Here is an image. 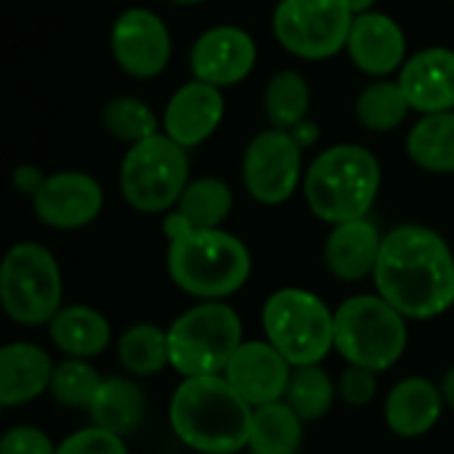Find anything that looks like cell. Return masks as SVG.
I'll return each instance as SVG.
<instances>
[{
  "label": "cell",
  "mask_w": 454,
  "mask_h": 454,
  "mask_svg": "<svg viewBox=\"0 0 454 454\" xmlns=\"http://www.w3.org/2000/svg\"><path fill=\"white\" fill-rule=\"evenodd\" d=\"M64 295V279L56 258L37 242L13 245L0 266V301L8 319L24 327L48 325Z\"/></svg>",
  "instance_id": "cell-9"
},
{
  "label": "cell",
  "mask_w": 454,
  "mask_h": 454,
  "mask_svg": "<svg viewBox=\"0 0 454 454\" xmlns=\"http://www.w3.org/2000/svg\"><path fill=\"white\" fill-rule=\"evenodd\" d=\"M263 106L271 128L279 130H293L298 128L311 106V90L309 82L301 72L295 69H282L277 72L263 93Z\"/></svg>",
  "instance_id": "cell-28"
},
{
  "label": "cell",
  "mask_w": 454,
  "mask_h": 454,
  "mask_svg": "<svg viewBox=\"0 0 454 454\" xmlns=\"http://www.w3.org/2000/svg\"><path fill=\"white\" fill-rule=\"evenodd\" d=\"M104 378L88 364V359H67L56 364L51 378V396L69 410H90Z\"/></svg>",
  "instance_id": "cell-32"
},
{
  "label": "cell",
  "mask_w": 454,
  "mask_h": 454,
  "mask_svg": "<svg viewBox=\"0 0 454 454\" xmlns=\"http://www.w3.org/2000/svg\"><path fill=\"white\" fill-rule=\"evenodd\" d=\"M101 207L104 192L98 181L82 170L51 173L32 194V210L37 221L59 231H74L93 223Z\"/></svg>",
  "instance_id": "cell-13"
},
{
  "label": "cell",
  "mask_w": 454,
  "mask_h": 454,
  "mask_svg": "<svg viewBox=\"0 0 454 454\" xmlns=\"http://www.w3.org/2000/svg\"><path fill=\"white\" fill-rule=\"evenodd\" d=\"M383 237L367 218L335 223L325 242V263L340 282H362L375 274Z\"/></svg>",
  "instance_id": "cell-19"
},
{
  "label": "cell",
  "mask_w": 454,
  "mask_h": 454,
  "mask_svg": "<svg viewBox=\"0 0 454 454\" xmlns=\"http://www.w3.org/2000/svg\"><path fill=\"white\" fill-rule=\"evenodd\" d=\"M48 335L59 351L72 359H93L106 351L112 340L109 319L90 306H61L59 314L48 322Z\"/></svg>",
  "instance_id": "cell-22"
},
{
  "label": "cell",
  "mask_w": 454,
  "mask_h": 454,
  "mask_svg": "<svg viewBox=\"0 0 454 454\" xmlns=\"http://www.w3.org/2000/svg\"><path fill=\"white\" fill-rule=\"evenodd\" d=\"M253 407L223 375L184 378L176 388L168 418L181 444L202 454L247 450Z\"/></svg>",
  "instance_id": "cell-2"
},
{
  "label": "cell",
  "mask_w": 454,
  "mask_h": 454,
  "mask_svg": "<svg viewBox=\"0 0 454 454\" xmlns=\"http://www.w3.org/2000/svg\"><path fill=\"white\" fill-rule=\"evenodd\" d=\"M375 287L407 319H434L454 306V255L447 239L420 223H404L383 237Z\"/></svg>",
  "instance_id": "cell-1"
},
{
  "label": "cell",
  "mask_w": 454,
  "mask_h": 454,
  "mask_svg": "<svg viewBox=\"0 0 454 454\" xmlns=\"http://www.w3.org/2000/svg\"><path fill=\"white\" fill-rule=\"evenodd\" d=\"M0 454H56L48 434L35 426H13L0 439Z\"/></svg>",
  "instance_id": "cell-35"
},
{
  "label": "cell",
  "mask_w": 454,
  "mask_h": 454,
  "mask_svg": "<svg viewBox=\"0 0 454 454\" xmlns=\"http://www.w3.org/2000/svg\"><path fill=\"white\" fill-rule=\"evenodd\" d=\"M293 364L269 340H245L223 370V378L255 410L285 402Z\"/></svg>",
  "instance_id": "cell-15"
},
{
  "label": "cell",
  "mask_w": 454,
  "mask_h": 454,
  "mask_svg": "<svg viewBox=\"0 0 454 454\" xmlns=\"http://www.w3.org/2000/svg\"><path fill=\"white\" fill-rule=\"evenodd\" d=\"M109 45L117 67L136 80H152L162 74L173 53L168 24L149 8L122 11L112 24Z\"/></svg>",
  "instance_id": "cell-12"
},
{
  "label": "cell",
  "mask_w": 454,
  "mask_h": 454,
  "mask_svg": "<svg viewBox=\"0 0 454 454\" xmlns=\"http://www.w3.org/2000/svg\"><path fill=\"white\" fill-rule=\"evenodd\" d=\"M410 109L412 106H410L402 85L391 82V80L370 82L356 98V120L372 133L396 130L407 120Z\"/></svg>",
  "instance_id": "cell-29"
},
{
  "label": "cell",
  "mask_w": 454,
  "mask_h": 454,
  "mask_svg": "<svg viewBox=\"0 0 454 454\" xmlns=\"http://www.w3.org/2000/svg\"><path fill=\"white\" fill-rule=\"evenodd\" d=\"M442 394H444L447 407L454 410V367H450V372H447L444 380H442Z\"/></svg>",
  "instance_id": "cell-38"
},
{
  "label": "cell",
  "mask_w": 454,
  "mask_h": 454,
  "mask_svg": "<svg viewBox=\"0 0 454 454\" xmlns=\"http://www.w3.org/2000/svg\"><path fill=\"white\" fill-rule=\"evenodd\" d=\"M56 454H128V444L122 436L104 431L98 426H90L67 436L56 447Z\"/></svg>",
  "instance_id": "cell-33"
},
{
  "label": "cell",
  "mask_w": 454,
  "mask_h": 454,
  "mask_svg": "<svg viewBox=\"0 0 454 454\" xmlns=\"http://www.w3.org/2000/svg\"><path fill=\"white\" fill-rule=\"evenodd\" d=\"M407 154L426 173H454V112L423 114L407 133Z\"/></svg>",
  "instance_id": "cell-23"
},
{
  "label": "cell",
  "mask_w": 454,
  "mask_h": 454,
  "mask_svg": "<svg viewBox=\"0 0 454 454\" xmlns=\"http://www.w3.org/2000/svg\"><path fill=\"white\" fill-rule=\"evenodd\" d=\"M444 394L426 378H404L386 396V423L402 439L426 436L442 418Z\"/></svg>",
  "instance_id": "cell-21"
},
{
  "label": "cell",
  "mask_w": 454,
  "mask_h": 454,
  "mask_svg": "<svg viewBox=\"0 0 454 454\" xmlns=\"http://www.w3.org/2000/svg\"><path fill=\"white\" fill-rule=\"evenodd\" d=\"M234 207V192L223 178L205 176L189 181L186 192L181 194L176 210L194 226V229H221Z\"/></svg>",
  "instance_id": "cell-27"
},
{
  "label": "cell",
  "mask_w": 454,
  "mask_h": 454,
  "mask_svg": "<svg viewBox=\"0 0 454 454\" xmlns=\"http://www.w3.org/2000/svg\"><path fill=\"white\" fill-rule=\"evenodd\" d=\"M117 359H120L122 370L136 378L160 375L170 364L168 330L149 325V322L128 327L117 343Z\"/></svg>",
  "instance_id": "cell-26"
},
{
  "label": "cell",
  "mask_w": 454,
  "mask_h": 454,
  "mask_svg": "<svg viewBox=\"0 0 454 454\" xmlns=\"http://www.w3.org/2000/svg\"><path fill=\"white\" fill-rule=\"evenodd\" d=\"M242 343L239 314L223 301H202L186 309L168 330L170 367L181 378L223 375Z\"/></svg>",
  "instance_id": "cell-7"
},
{
  "label": "cell",
  "mask_w": 454,
  "mask_h": 454,
  "mask_svg": "<svg viewBox=\"0 0 454 454\" xmlns=\"http://www.w3.org/2000/svg\"><path fill=\"white\" fill-rule=\"evenodd\" d=\"M223 120V93L221 88L189 80L168 101L162 114V133H168L184 149L205 144Z\"/></svg>",
  "instance_id": "cell-16"
},
{
  "label": "cell",
  "mask_w": 454,
  "mask_h": 454,
  "mask_svg": "<svg viewBox=\"0 0 454 454\" xmlns=\"http://www.w3.org/2000/svg\"><path fill=\"white\" fill-rule=\"evenodd\" d=\"M354 16H359V13H367V11H372V5H375V0H340Z\"/></svg>",
  "instance_id": "cell-39"
},
{
  "label": "cell",
  "mask_w": 454,
  "mask_h": 454,
  "mask_svg": "<svg viewBox=\"0 0 454 454\" xmlns=\"http://www.w3.org/2000/svg\"><path fill=\"white\" fill-rule=\"evenodd\" d=\"M293 136L298 138V144L306 149V146H311V144H317V138H319V128L314 125V122H309V120H303L298 128H293Z\"/></svg>",
  "instance_id": "cell-37"
},
{
  "label": "cell",
  "mask_w": 454,
  "mask_h": 454,
  "mask_svg": "<svg viewBox=\"0 0 454 454\" xmlns=\"http://www.w3.org/2000/svg\"><path fill=\"white\" fill-rule=\"evenodd\" d=\"M43 181H45V176L35 168V165H19L16 170H13V186H16V192H21V194H35L40 186H43Z\"/></svg>",
  "instance_id": "cell-36"
},
{
  "label": "cell",
  "mask_w": 454,
  "mask_h": 454,
  "mask_svg": "<svg viewBox=\"0 0 454 454\" xmlns=\"http://www.w3.org/2000/svg\"><path fill=\"white\" fill-rule=\"evenodd\" d=\"M51 356L35 343H8L0 348V404L21 407L51 388Z\"/></svg>",
  "instance_id": "cell-20"
},
{
  "label": "cell",
  "mask_w": 454,
  "mask_h": 454,
  "mask_svg": "<svg viewBox=\"0 0 454 454\" xmlns=\"http://www.w3.org/2000/svg\"><path fill=\"white\" fill-rule=\"evenodd\" d=\"M303 439V420L287 402L255 407L247 450L253 454H298Z\"/></svg>",
  "instance_id": "cell-25"
},
{
  "label": "cell",
  "mask_w": 454,
  "mask_h": 454,
  "mask_svg": "<svg viewBox=\"0 0 454 454\" xmlns=\"http://www.w3.org/2000/svg\"><path fill=\"white\" fill-rule=\"evenodd\" d=\"M383 170L378 157L359 144H335L319 152L303 176L309 210L325 223L367 218L378 200Z\"/></svg>",
  "instance_id": "cell-3"
},
{
  "label": "cell",
  "mask_w": 454,
  "mask_h": 454,
  "mask_svg": "<svg viewBox=\"0 0 454 454\" xmlns=\"http://www.w3.org/2000/svg\"><path fill=\"white\" fill-rule=\"evenodd\" d=\"M356 69L386 77L404 67L407 61V35L396 19L380 11H367L354 16L348 45H346Z\"/></svg>",
  "instance_id": "cell-17"
},
{
  "label": "cell",
  "mask_w": 454,
  "mask_h": 454,
  "mask_svg": "<svg viewBox=\"0 0 454 454\" xmlns=\"http://www.w3.org/2000/svg\"><path fill=\"white\" fill-rule=\"evenodd\" d=\"M338 391H340V399L351 407H364L375 399L378 394V372L375 370H367V367H356V364H348V370L340 375V383H338Z\"/></svg>",
  "instance_id": "cell-34"
},
{
  "label": "cell",
  "mask_w": 454,
  "mask_h": 454,
  "mask_svg": "<svg viewBox=\"0 0 454 454\" xmlns=\"http://www.w3.org/2000/svg\"><path fill=\"white\" fill-rule=\"evenodd\" d=\"M303 146L293 130H261L245 149L242 181L247 194L261 205L287 202L303 186Z\"/></svg>",
  "instance_id": "cell-11"
},
{
  "label": "cell",
  "mask_w": 454,
  "mask_h": 454,
  "mask_svg": "<svg viewBox=\"0 0 454 454\" xmlns=\"http://www.w3.org/2000/svg\"><path fill=\"white\" fill-rule=\"evenodd\" d=\"M285 402L293 407V412L303 423L322 420L335 402V383L319 364L309 367H293L290 386L285 394Z\"/></svg>",
  "instance_id": "cell-30"
},
{
  "label": "cell",
  "mask_w": 454,
  "mask_h": 454,
  "mask_svg": "<svg viewBox=\"0 0 454 454\" xmlns=\"http://www.w3.org/2000/svg\"><path fill=\"white\" fill-rule=\"evenodd\" d=\"M399 85L420 114L454 112V51L442 45L418 51L399 69Z\"/></svg>",
  "instance_id": "cell-18"
},
{
  "label": "cell",
  "mask_w": 454,
  "mask_h": 454,
  "mask_svg": "<svg viewBox=\"0 0 454 454\" xmlns=\"http://www.w3.org/2000/svg\"><path fill=\"white\" fill-rule=\"evenodd\" d=\"M173 5H202L205 0H170Z\"/></svg>",
  "instance_id": "cell-40"
},
{
  "label": "cell",
  "mask_w": 454,
  "mask_h": 454,
  "mask_svg": "<svg viewBox=\"0 0 454 454\" xmlns=\"http://www.w3.org/2000/svg\"><path fill=\"white\" fill-rule=\"evenodd\" d=\"M101 122L109 136H114L117 141H125V144H138V141L160 133L154 112L149 109L146 101H141L136 96H117L112 101H106L101 109Z\"/></svg>",
  "instance_id": "cell-31"
},
{
  "label": "cell",
  "mask_w": 454,
  "mask_h": 454,
  "mask_svg": "<svg viewBox=\"0 0 454 454\" xmlns=\"http://www.w3.org/2000/svg\"><path fill=\"white\" fill-rule=\"evenodd\" d=\"M258 48L250 32L234 24H218L205 29L192 45V72L194 80L210 82L215 88L239 85L255 67Z\"/></svg>",
  "instance_id": "cell-14"
},
{
  "label": "cell",
  "mask_w": 454,
  "mask_h": 454,
  "mask_svg": "<svg viewBox=\"0 0 454 454\" xmlns=\"http://www.w3.org/2000/svg\"><path fill=\"white\" fill-rule=\"evenodd\" d=\"M250 271V250L223 229H192L168 245V274L173 285L200 301H221L239 293Z\"/></svg>",
  "instance_id": "cell-4"
},
{
  "label": "cell",
  "mask_w": 454,
  "mask_h": 454,
  "mask_svg": "<svg viewBox=\"0 0 454 454\" xmlns=\"http://www.w3.org/2000/svg\"><path fill=\"white\" fill-rule=\"evenodd\" d=\"M266 340L293 364H319L335 348V311L303 287H282L263 303Z\"/></svg>",
  "instance_id": "cell-6"
},
{
  "label": "cell",
  "mask_w": 454,
  "mask_h": 454,
  "mask_svg": "<svg viewBox=\"0 0 454 454\" xmlns=\"http://www.w3.org/2000/svg\"><path fill=\"white\" fill-rule=\"evenodd\" d=\"M189 186V154L168 133H154L130 149L120 165L122 200L136 213H165Z\"/></svg>",
  "instance_id": "cell-8"
},
{
  "label": "cell",
  "mask_w": 454,
  "mask_h": 454,
  "mask_svg": "<svg viewBox=\"0 0 454 454\" xmlns=\"http://www.w3.org/2000/svg\"><path fill=\"white\" fill-rule=\"evenodd\" d=\"M88 412L93 426L112 431L117 436H128L144 423V391L128 378H106Z\"/></svg>",
  "instance_id": "cell-24"
},
{
  "label": "cell",
  "mask_w": 454,
  "mask_h": 454,
  "mask_svg": "<svg viewBox=\"0 0 454 454\" xmlns=\"http://www.w3.org/2000/svg\"><path fill=\"white\" fill-rule=\"evenodd\" d=\"M410 343L407 317L383 295H354L335 311V351L356 367L386 372Z\"/></svg>",
  "instance_id": "cell-5"
},
{
  "label": "cell",
  "mask_w": 454,
  "mask_h": 454,
  "mask_svg": "<svg viewBox=\"0 0 454 454\" xmlns=\"http://www.w3.org/2000/svg\"><path fill=\"white\" fill-rule=\"evenodd\" d=\"M354 13L340 0H279L271 16L285 51L306 61H325L348 45Z\"/></svg>",
  "instance_id": "cell-10"
}]
</instances>
